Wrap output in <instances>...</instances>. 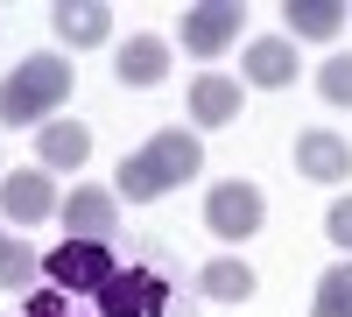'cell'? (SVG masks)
<instances>
[{
	"instance_id": "6da1fadb",
	"label": "cell",
	"mask_w": 352,
	"mask_h": 317,
	"mask_svg": "<svg viewBox=\"0 0 352 317\" xmlns=\"http://www.w3.org/2000/svg\"><path fill=\"white\" fill-rule=\"evenodd\" d=\"M21 317H197L162 254H120L113 240L43 247Z\"/></svg>"
},
{
	"instance_id": "7a4b0ae2",
	"label": "cell",
	"mask_w": 352,
	"mask_h": 317,
	"mask_svg": "<svg viewBox=\"0 0 352 317\" xmlns=\"http://www.w3.org/2000/svg\"><path fill=\"white\" fill-rule=\"evenodd\" d=\"M197 169H204V141L184 134V127H155L134 155H120V169H113V197L127 190V205H155V197L184 190Z\"/></svg>"
},
{
	"instance_id": "3957f363",
	"label": "cell",
	"mask_w": 352,
	"mask_h": 317,
	"mask_svg": "<svg viewBox=\"0 0 352 317\" xmlns=\"http://www.w3.org/2000/svg\"><path fill=\"white\" fill-rule=\"evenodd\" d=\"M71 56L64 50H36V56H21V64L0 78V127H50L56 120V106L71 99Z\"/></svg>"
},
{
	"instance_id": "277c9868",
	"label": "cell",
	"mask_w": 352,
	"mask_h": 317,
	"mask_svg": "<svg viewBox=\"0 0 352 317\" xmlns=\"http://www.w3.org/2000/svg\"><path fill=\"white\" fill-rule=\"evenodd\" d=\"M261 226H268V197H261V184L247 177H219L212 190H204V233L226 240V247H240L254 240Z\"/></svg>"
},
{
	"instance_id": "5b68a950",
	"label": "cell",
	"mask_w": 352,
	"mask_h": 317,
	"mask_svg": "<svg viewBox=\"0 0 352 317\" xmlns=\"http://www.w3.org/2000/svg\"><path fill=\"white\" fill-rule=\"evenodd\" d=\"M240 0H197V8H184V56H197V64H212V56H226L232 43H240Z\"/></svg>"
},
{
	"instance_id": "8992f818",
	"label": "cell",
	"mask_w": 352,
	"mask_h": 317,
	"mask_svg": "<svg viewBox=\"0 0 352 317\" xmlns=\"http://www.w3.org/2000/svg\"><path fill=\"white\" fill-rule=\"evenodd\" d=\"M64 212V190H56V177L50 169H8L0 177V219L8 226H43V219H56Z\"/></svg>"
},
{
	"instance_id": "52a82bcc",
	"label": "cell",
	"mask_w": 352,
	"mask_h": 317,
	"mask_svg": "<svg viewBox=\"0 0 352 317\" xmlns=\"http://www.w3.org/2000/svg\"><path fill=\"white\" fill-rule=\"evenodd\" d=\"M64 240H113L120 233V197H113V184H78L64 190Z\"/></svg>"
},
{
	"instance_id": "ba28073f",
	"label": "cell",
	"mask_w": 352,
	"mask_h": 317,
	"mask_svg": "<svg viewBox=\"0 0 352 317\" xmlns=\"http://www.w3.org/2000/svg\"><path fill=\"white\" fill-rule=\"evenodd\" d=\"M113 14L106 0H56L50 8V28H56V43H64V56H78V50H106L113 43Z\"/></svg>"
},
{
	"instance_id": "9c48e42d",
	"label": "cell",
	"mask_w": 352,
	"mask_h": 317,
	"mask_svg": "<svg viewBox=\"0 0 352 317\" xmlns=\"http://www.w3.org/2000/svg\"><path fill=\"white\" fill-rule=\"evenodd\" d=\"M303 78V56L289 36H254L247 56H240V85H254V92H289V85Z\"/></svg>"
},
{
	"instance_id": "30bf717a",
	"label": "cell",
	"mask_w": 352,
	"mask_h": 317,
	"mask_svg": "<svg viewBox=\"0 0 352 317\" xmlns=\"http://www.w3.org/2000/svg\"><path fill=\"white\" fill-rule=\"evenodd\" d=\"M296 177L310 184H352V141L331 127H303L296 134Z\"/></svg>"
},
{
	"instance_id": "8fae6325",
	"label": "cell",
	"mask_w": 352,
	"mask_h": 317,
	"mask_svg": "<svg viewBox=\"0 0 352 317\" xmlns=\"http://www.w3.org/2000/svg\"><path fill=\"white\" fill-rule=\"evenodd\" d=\"M240 106H247V85L240 78H219V71L190 78V127H232Z\"/></svg>"
},
{
	"instance_id": "7c38bea8",
	"label": "cell",
	"mask_w": 352,
	"mask_h": 317,
	"mask_svg": "<svg viewBox=\"0 0 352 317\" xmlns=\"http://www.w3.org/2000/svg\"><path fill=\"white\" fill-rule=\"evenodd\" d=\"M113 78L134 85V92H155V85L169 78V43L162 36H127L120 50H113Z\"/></svg>"
},
{
	"instance_id": "4fadbf2b",
	"label": "cell",
	"mask_w": 352,
	"mask_h": 317,
	"mask_svg": "<svg viewBox=\"0 0 352 317\" xmlns=\"http://www.w3.org/2000/svg\"><path fill=\"white\" fill-rule=\"evenodd\" d=\"M85 162H92V127L56 113V120L36 134V169H50V177H56V169H85Z\"/></svg>"
},
{
	"instance_id": "5bb4252c",
	"label": "cell",
	"mask_w": 352,
	"mask_h": 317,
	"mask_svg": "<svg viewBox=\"0 0 352 317\" xmlns=\"http://www.w3.org/2000/svg\"><path fill=\"white\" fill-rule=\"evenodd\" d=\"M282 21H289V43H338V28L352 21V8L345 0H289Z\"/></svg>"
},
{
	"instance_id": "9a60e30c",
	"label": "cell",
	"mask_w": 352,
	"mask_h": 317,
	"mask_svg": "<svg viewBox=\"0 0 352 317\" xmlns=\"http://www.w3.org/2000/svg\"><path fill=\"white\" fill-rule=\"evenodd\" d=\"M197 289L212 296V303H247L261 282H254V268L240 261V254H212V261L197 268Z\"/></svg>"
},
{
	"instance_id": "2e32d148",
	"label": "cell",
	"mask_w": 352,
	"mask_h": 317,
	"mask_svg": "<svg viewBox=\"0 0 352 317\" xmlns=\"http://www.w3.org/2000/svg\"><path fill=\"white\" fill-rule=\"evenodd\" d=\"M310 317H352V261H331L324 275H317Z\"/></svg>"
},
{
	"instance_id": "e0dca14e",
	"label": "cell",
	"mask_w": 352,
	"mask_h": 317,
	"mask_svg": "<svg viewBox=\"0 0 352 317\" xmlns=\"http://www.w3.org/2000/svg\"><path fill=\"white\" fill-rule=\"evenodd\" d=\"M317 99L324 106H352V56H324V71H317Z\"/></svg>"
},
{
	"instance_id": "ac0fdd59",
	"label": "cell",
	"mask_w": 352,
	"mask_h": 317,
	"mask_svg": "<svg viewBox=\"0 0 352 317\" xmlns=\"http://www.w3.org/2000/svg\"><path fill=\"white\" fill-rule=\"evenodd\" d=\"M36 268H43V254H36V247H14L8 268H0V289H8V296H28V289H36Z\"/></svg>"
},
{
	"instance_id": "d6986e66",
	"label": "cell",
	"mask_w": 352,
	"mask_h": 317,
	"mask_svg": "<svg viewBox=\"0 0 352 317\" xmlns=\"http://www.w3.org/2000/svg\"><path fill=\"white\" fill-rule=\"evenodd\" d=\"M324 240L352 254V190H345V197H331V212H324Z\"/></svg>"
},
{
	"instance_id": "ffe728a7",
	"label": "cell",
	"mask_w": 352,
	"mask_h": 317,
	"mask_svg": "<svg viewBox=\"0 0 352 317\" xmlns=\"http://www.w3.org/2000/svg\"><path fill=\"white\" fill-rule=\"evenodd\" d=\"M8 254H14V233H8V219H0V268H8Z\"/></svg>"
},
{
	"instance_id": "44dd1931",
	"label": "cell",
	"mask_w": 352,
	"mask_h": 317,
	"mask_svg": "<svg viewBox=\"0 0 352 317\" xmlns=\"http://www.w3.org/2000/svg\"><path fill=\"white\" fill-rule=\"evenodd\" d=\"M0 21H8V8H0Z\"/></svg>"
}]
</instances>
